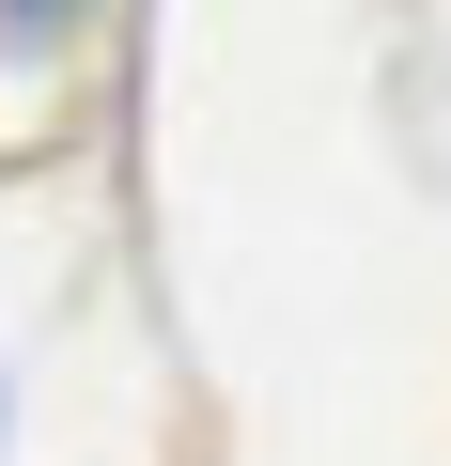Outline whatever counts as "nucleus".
I'll return each mask as SVG.
<instances>
[{
    "mask_svg": "<svg viewBox=\"0 0 451 466\" xmlns=\"http://www.w3.org/2000/svg\"><path fill=\"white\" fill-rule=\"evenodd\" d=\"M47 16H63V0H0V32H47Z\"/></svg>",
    "mask_w": 451,
    "mask_h": 466,
    "instance_id": "obj_1",
    "label": "nucleus"
}]
</instances>
